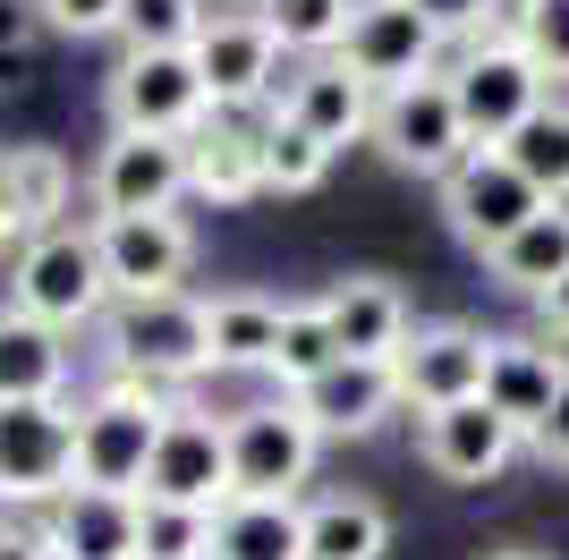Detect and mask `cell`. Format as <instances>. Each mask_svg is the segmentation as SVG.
I'll return each instance as SVG.
<instances>
[{"instance_id": "cell-1", "label": "cell", "mask_w": 569, "mask_h": 560, "mask_svg": "<svg viewBox=\"0 0 569 560\" xmlns=\"http://www.w3.org/2000/svg\"><path fill=\"white\" fill-rule=\"evenodd\" d=\"M102 357L128 382H153V391H188L196 373H213V323H204V298L170 289V298H119L102 314Z\"/></svg>"}, {"instance_id": "cell-2", "label": "cell", "mask_w": 569, "mask_h": 560, "mask_svg": "<svg viewBox=\"0 0 569 560\" xmlns=\"http://www.w3.org/2000/svg\"><path fill=\"white\" fill-rule=\"evenodd\" d=\"M179 399L153 391V382H128L111 373L94 399H77V484L86 492H144V467L162 450V424Z\"/></svg>"}, {"instance_id": "cell-3", "label": "cell", "mask_w": 569, "mask_h": 560, "mask_svg": "<svg viewBox=\"0 0 569 560\" xmlns=\"http://www.w3.org/2000/svg\"><path fill=\"white\" fill-rule=\"evenodd\" d=\"M442 77H451V93H459V119H468V144H476V153H501V144H510L527 119L552 102V77L536 69V51H527L510 26L459 43V60Z\"/></svg>"}, {"instance_id": "cell-4", "label": "cell", "mask_w": 569, "mask_h": 560, "mask_svg": "<svg viewBox=\"0 0 569 560\" xmlns=\"http://www.w3.org/2000/svg\"><path fill=\"white\" fill-rule=\"evenodd\" d=\"M9 306L34 314L51 331H86L111 314V272H102V247H94V221H60V230L26 238L18 272H9Z\"/></svg>"}, {"instance_id": "cell-5", "label": "cell", "mask_w": 569, "mask_h": 560, "mask_svg": "<svg viewBox=\"0 0 569 560\" xmlns=\"http://www.w3.org/2000/svg\"><path fill=\"white\" fill-rule=\"evenodd\" d=\"M323 459V433L307 424L298 399H256L230 408V501H298Z\"/></svg>"}, {"instance_id": "cell-6", "label": "cell", "mask_w": 569, "mask_h": 560, "mask_svg": "<svg viewBox=\"0 0 569 560\" xmlns=\"http://www.w3.org/2000/svg\"><path fill=\"white\" fill-rule=\"evenodd\" d=\"M213 119V93L196 77V51H128L111 69V128L119 137H179Z\"/></svg>"}, {"instance_id": "cell-7", "label": "cell", "mask_w": 569, "mask_h": 560, "mask_svg": "<svg viewBox=\"0 0 569 560\" xmlns=\"http://www.w3.org/2000/svg\"><path fill=\"white\" fill-rule=\"evenodd\" d=\"M375 144H382V162L408 170V179H433V187L451 179V170L476 153V144H468V119H459L451 77H417V86L382 93V111H375Z\"/></svg>"}, {"instance_id": "cell-8", "label": "cell", "mask_w": 569, "mask_h": 560, "mask_svg": "<svg viewBox=\"0 0 569 560\" xmlns=\"http://www.w3.org/2000/svg\"><path fill=\"white\" fill-rule=\"evenodd\" d=\"M196 77L213 93L221 119H247V111H272L281 102V34L256 18V9H213V26L196 34Z\"/></svg>"}, {"instance_id": "cell-9", "label": "cell", "mask_w": 569, "mask_h": 560, "mask_svg": "<svg viewBox=\"0 0 569 560\" xmlns=\"http://www.w3.org/2000/svg\"><path fill=\"white\" fill-rule=\"evenodd\" d=\"M536 212H552V204L510 170V153H468V162L442 179V221H451V238L468 256H485V263H493Z\"/></svg>"}, {"instance_id": "cell-10", "label": "cell", "mask_w": 569, "mask_h": 560, "mask_svg": "<svg viewBox=\"0 0 569 560\" xmlns=\"http://www.w3.org/2000/svg\"><path fill=\"white\" fill-rule=\"evenodd\" d=\"M137 501H170V510H221L230 501V417L213 408H170L162 424V450L144 467V492Z\"/></svg>"}, {"instance_id": "cell-11", "label": "cell", "mask_w": 569, "mask_h": 560, "mask_svg": "<svg viewBox=\"0 0 569 560\" xmlns=\"http://www.w3.org/2000/svg\"><path fill=\"white\" fill-rule=\"evenodd\" d=\"M485 366H493V331L476 323H417L408 349L391 357V382H400V408L417 417H442L459 399H485Z\"/></svg>"}, {"instance_id": "cell-12", "label": "cell", "mask_w": 569, "mask_h": 560, "mask_svg": "<svg viewBox=\"0 0 569 560\" xmlns=\"http://www.w3.org/2000/svg\"><path fill=\"white\" fill-rule=\"evenodd\" d=\"M77 484V408L69 399H34V408H0V501H60Z\"/></svg>"}, {"instance_id": "cell-13", "label": "cell", "mask_w": 569, "mask_h": 560, "mask_svg": "<svg viewBox=\"0 0 569 560\" xmlns=\"http://www.w3.org/2000/svg\"><path fill=\"white\" fill-rule=\"evenodd\" d=\"M94 221H137V212H179L188 196V144L179 137H119L102 144V162L86 170Z\"/></svg>"}, {"instance_id": "cell-14", "label": "cell", "mask_w": 569, "mask_h": 560, "mask_svg": "<svg viewBox=\"0 0 569 560\" xmlns=\"http://www.w3.org/2000/svg\"><path fill=\"white\" fill-rule=\"evenodd\" d=\"M340 60L375 93H400V86H417V77H442V34H433L408 0H357Z\"/></svg>"}, {"instance_id": "cell-15", "label": "cell", "mask_w": 569, "mask_h": 560, "mask_svg": "<svg viewBox=\"0 0 569 560\" xmlns=\"http://www.w3.org/2000/svg\"><path fill=\"white\" fill-rule=\"evenodd\" d=\"M111 298H170L196 272V230L179 212H137V221H94Z\"/></svg>"}, {"instance_id": "cell-16", "label": "cell", "mask_w": 569, "mask_h": 560, "mask_svg": "<svg viewBox=\"0 0 569 560\" xmlns=\"http://www.w3.org/2000/svg\"><path fill=\"white\" fill-rule=\"evenodd\" d=\"M569 391V349H552L545 331H493V366H485V408L519 424V442H536L552 417V399Z\"/></svg>"}, {"instance_id": "cell-17", "label": "cell", "mask_w": 569, "mask_h": 560, "mask_svg": "<svg viewBox=\"0 0 569 560\" xmlns=\"http://www.w3.org/2000/svg\"><path fill=\"white\" fill-rule=\"evenodd\" d=\"M519 450H527L519 424L493 417L485 399H459V408H442V417H417V459H426L442 484H493Z\"/></svg>"}, {"instance_id": "cell-18", "label": "cell", "mask_w": 569, "mask_h": 560, "mask_svg": "<svg viewBox=\"0 0 569 560\" xmlns=\"http://www.w3.org/2000/svg\"><path fill=\"white\" fill-rule=\"evenodd\" d=\"M281 111L298 119L307 137H323V144L340 153V144L375 137L382 93L366 86V77H349V60H307V69H289V86H281Z\"/></svg>"}, {"instance_id": "cell-19", "label": "cell", "mask_w": 569, "mask_h": 560, "mask_svg": "<svg viewBox=\"0 0 569 560\" xmlns=\"http://www.w3.org/2000/svg\"><path fill=\"white\" fill-rule=\"evenodd\" d=\"M298 408H307V424L323 433V442H366V433H382V424L400 417V382H391V366H357V357H340L323 382L298 391Z\"/></svg>"}, {"instance_id": "cell-20", "label": "cell", "mask_w": 569, "mask_h": 560, "mask_svg": "<svg viewBox=\"0 0 569 560\" xmlns=\"http://www.w3.org/2000/svg\"><path fill=\"white\" fill-rule=\"evenodd\" d=\"M137 510H144V501H128V492L69 484L34 527H43L51 560H137Z\"/></svg>"}, {"instance_id": "cell-21", "label": "cell", "mask_w": 569, "mask_h": 560, "mask_svg": "<svg viewBox=\"0 0 569 560\" xmlns=\"http://www.w3.org/2000/svg\"><path fill=\"white\" fill-rule=\"evenodd\" d=\"M323 314H332L340 357H357V366H391V357L408 349V331H417L408 298L391 289V280H375V272H357V280H340V289H323Z\"/></svg>"}, {"instance_id": "cell-22", "label": "cell", "mask_w": 569, "mask_h": 560, "mask_svg": "<svg viewBox=\"0 0 569 560\" xmlns=\"http://www.w3.org/2000/svg\"><path fill=\"white\" fill-rule=\"evenodd\" d=\"M69 196H77L69 153H51V144H0V221H9V238L60 230Z\"/></svg>"}, {"instance_id": "cell-23", "label": "cell", "mask_w": 569, "mask_h": 560, "mask_svg": "<svg viewBox=\"0 0 569 560\" xmlns=\"http://www.w3.org/2000/svg\"><path fill=\"white\" fill-rule=\"evenodd\" d=\"M188 196H204V204H247V196H263V119L247 128V119H204L188 137Z\"/></svg>"}, {"instance_id": "cell-24", "label": "cell", "mask_w": 569, "mask_h": 560, "mask_svg": "<svg viewBox=\"0 0 569 560\" xmlns=\"http://www.w3.org/2000/svg\"><path fill=\"white\" fill-rule=\"evenodd\" d=\"M34 399H69V331L0 306V408H34Z\"/></svg>"}, {"instance_id": "cell-25", "label": "cell", "mask_w": 569, "mask_h": 560, "mask_svg": "<svg viewBox=\"0 0 569 560\" xmlns=\"http://www.w3.org/2000/svg\"><path fill=\"white\" fill-rule=\"evenodd\" d=\"M213 560H307V501H221Z\"/></svg>"}, {"instance_id": "cell-26", "label": "cell", "mask_w": 569, "mask_h": 560, "mask_svg": "<svg viewBox=\"0 0 569 560\" xmlns=\"http://www.w3.org/2000/svg\"><path fill=\"white\" fill-rule=\"evenodd\" d=\"M281 298H256V289H230V298L204 306L213 323V373H272V349H281Z\"/></svg>"}, {"instance_id": "cell-27", "label": "cell", "mask_w": 569, "mask_h": 560, "mask_svg": "<svg viewBox=\"0 0 569 560\" xmlns=\"http://www.w3.org/2000/svg\"><path fill=\"white\" fill-rule=\"evenodd\" d=\"M391 552V510L375 492H315L307 501V560H382Z\"/></svg>"}, {"instance_id": "cell-28", "label": "cell", "mask_w": 569, "mask_h": 560, "mask_svg": "<svg viewBox=\"0 0 569 560\" xmlns=\"http://www.w3.org/2000/svg\"><path fill=\"white\" fill-rule=\"evenodd\" d=\"M485 272H493L510 298H552V289L569 280V204L536 212V221H527V230L510 238V247H501Z\"/></svg>"}, {"instance_id": "cell-29", "label": "cell", "mask_w": 569, "mask_h": 560, "mask_svg": "<svg viewBox=\"0 0 569 560\" xmlns=\"http://www.w3.org/2000/svg\"><path fill=\"white\" fill-rule=\"evenodd\" d=\"M332 366H340V340H332V314H323V298H289V314H281V349H272V391L298 399L307 382H323Z\"/></svg>"}, {"instance_id": "cell-30", "label": "cell", "mask_w": 569, "mask_h": 560, "mask_svg": "<svg viewBox=\"0 0 569 560\" xmlns=\"http://www.w3.org/2000/svg\"><path fill=\"white\" fill-rule=\"evenodd\" d=\"M501 153H510V170H519V179L536 187L545 204H569V102H561V93H552V102L527 119V128L501 144Z\"/></svg>"}, {"instance_id": "cell-31", "label": "cell", "mask_w": 569, "mask_h": 560, "mask_svg": "<svg viewBox=\"0 0 569 560\" xmlns=\"http://www.w3.org/2000/svg\"><path fill=\"white\" fill-rule=\"evenodd\" d=\"M323 179H332V144L307 137V128L272 102V111H263V196H307V187H323Z\"/></svg>"}, {"instance_id": "cell-32", "label": "cell", "mask_w": 569, "mask_h": 560, "mask_svg": "<svg viewBox=\"0 0 569 560\" xmlns=\"http://www.w3.org/2000/svg\"><path fill=\"white\" fill-rule=\"evenodd\" d=\"M256 18L272 26V34H281V51H298V60H340L357 0H263Z\"/></svg>"}, {"instance_id": "cell-33", "label": "cell", "mask_w": 569, "mask_h": 560, "mask_svg": "<svg viewBox=\"0 0 569 560\" xmlns=\"http://www.w3.org/2000/svg\"><path fill=\"white\" fill-rule=\"evenodd\" d=\"M137 560H213V510L144 501L137 510Z\"/></svg>"}, {"instance_id": "cell-34", "label": "cell", "mask_w": 569, "mask_h": 560, "mask_svg": "<svg viewBox=\"0 0 569 560\" xmlns=\"http://www.w3.org/2000/svg\"><path fill=\"white\" fill-rule=\"evenodd\" d=\"M213 26L204 0H128V51H196V34Z\"/></svg>"}, {"instance_id": "cell-35", "label": "cell", "mask_w": 569, "mask_h": 560, "mask_svg": "<svg viewBox=\"0 0 569 560\" xmlns=\"http://www.w3.org/2000/svg\"><path fill=\"white\" fill-rule=\"evenodd\" d=\"M510 34L536 51L552 86H569V0H510Z\"/></svg>"}, {"instance_id": "cell-36", "label": "cell", "mask_w": 569, "mask_h": 560, "mask_svg": "<svg viewBox=\"0 0 569 560\" xmlns=\"http://www.w3.org/2000/svg\"><path fill=\"white\" fill-rule=\"evenodd\" d=\"M408 9H417L442 43H476V34H501V26H510V0H408Z\"/></svg>"}, {"instance_id": "cell-37", "label": "cell", "mask_w": 569, "mask_h": 560, "mask_svg": "<svg viewBox=\"0 0 569 560\" xmlns=\"http://www.w3.org/2000/svg\"><path fill=\"white\" fill-rule=\"evenodd\" d=\"M34 9H43L51 34H77V43H86V34H119V26H128V0H34Z\"/></svg>"}, {"instance_id": "cell-38", "label": "cell", "mask_w": 569, "mask_h": 560, "mask_svg": "<svg viewBox=\"0 0 569 560\" xmlns=\"http://www.w3.org/2000/svg\"><path fill=\"white\" fill-rule=\"evenodd\" d=\"M527 450H536V459H545V467H569V391L552 399V417H545V433H536V442H527Z\"/></svg>"}, {"instance_id": "cell-39", "label": "cell", "mask_w": 569, "mask_h": 560, "mask_svg": "<svg viewBox=\"0 0 569 560\" xmlns=\"http://www.w3.org/2000/svg\"><path fill=\"white\" fill-rule=\"evenodd\" d=\"M0 560H51L43 527H9V518H0Z\"/></svg>"}, {"instance_id": "cell-40", "label": "cell", "mask_w": 569, "mask_h": 560, "mask_svg": "<svg viewBox=\"0 0 569 560\" xmlns=\"http://www.w3.org/2000/svg\"><path fill=\"white\" fill-rule=\"evenodd\" d=\"M536 314H545V340H569V280L552 298H536Z\"/></svg>"}, {"instance_id": "cell-41", "label": "cell", "mask_w": 569, "mask_h": 560, "mask_svg": "<svg viewBox=\"0 0 569 560\" xmlns=\"http://www.w3.org/2000/svg\"><path fill=\"white\" fill-rule=\"evenodd\" d=\"M485 560H552V552H527V543H501V552H485Z\"/></svg>"}, {"instance_id": "cell-42", "label": "cell", "mask_w": 569, "mask_h": 560, "mask_svg": "<svg viewBox=\"0 0 569 560\" xmlns=\"http://www.w3.org/2000/svg\"><path fill=\"white\" fill-rule=\"evenodd\" d=\"M0 238H9V221H0Z\"/></svg>"}, {"instance_id": "cell-43", "label": "cell", "mask_w": 569, "mask_h": 560, "mask_svg": "<svg viewBox=\"0 0 569 560\" xmlns=\"http://www.w3.org/2000/svg\"><path fill=\"white\" fill-rule=\"evenodd\" d=\"M256 9H263V0H256Z\"/></svg>"}]
</instances>
